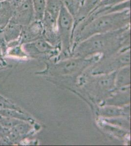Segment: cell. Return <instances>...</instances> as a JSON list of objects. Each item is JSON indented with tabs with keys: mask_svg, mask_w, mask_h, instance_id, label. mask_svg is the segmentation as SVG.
Here are the masks:
<instances>
[{
	"mask_svg": "<svg viewBox=\"0 0 131 146\" xmlns=\"http://www.w3.org/2000/svg\"><path fill=\"white\" fill-rule=\"evenodd\" d=\"M130 9L101 15L75 27L73 34L82 40L98 34L115 31L130 27Z\"/></svg>",
	"mask_w": 131,
	"mask_h": 146,
	"instance_id": "1",
	"label": "cell"
},
{
	"mask_svg": "<svg viewBox=\"0 0 131 146\" xmlns=\"http://www.w3.org/2000/svg\"><path fill=\"white\" fill-rule=\"evenodd\" d=\"M56 28L63 40H68L74 32L75 19L63 5L57 19Z\"/></svg>",
	"mask_w": 131,
	"mask_h": 146,
	"instance_id": "2",
	"label": "cell"
},
{
	"mask_svg": "<svg viewBox=\"0 0 131 146\" xmlns=\"http://www.w3.org/2000/svg\"><path fill=\"white\" fill-rule=\"evenodd\" d=\"M11 20L22 27L27 26L34 21L32 0H26L16 5Z\"/></svg>",
	"mask_w": 131,
	"mask_h": 146,
	"instance_id": "3",
	"label": "cell"
},
{
	"mask_svg": "<svg viewBox=\"0 0 131 146\" xmlns=\"http://www.w3.org/2000/svg\"><path fill=\"white\" fill-rule=\"evenodd\" d=\"M43 26L41 21L35 20L30 25L23 27L20 40L22 43H27L43 34Z\"/></svg>",
	"mask_w": 131,
	"mask_h": 146,
	"instance_id": "4",
	"label": "cell"
},
{
	"mask_svg": "<svg viewBox=\"0 0 131 146\" xmlns=\"http://www.w3.org/2000/svg\"><path fill=\"white\" fill-rule=\"evenodd\" d=\"M22 27V26L11 20L3 27V35L7 44L20 40Z\"/></svg>",
	"mask_w": 131,
	"mask_h": 146,
	"instance_id": "5",
	"label": "cell"
},
{
	"mask_svg": "<svg viewBox=\"0 0 131 146\" xmlns=\"http://www.w3.org/2000/svg\"><path fill=\"white\" fill-rule=\"evenodd\" d=\"M15 5L9 0L0 1V27H4L11 20Z\"/></svg>",
	"mask_w": 131,
	"mask_h": 146,
	"instance_id": "6",
	"label": "cell"
},
{
	"mask_svg": "<svg viewBox=\"0 0 131 146\" xmlns=\"http://www.w3.org/2000/svg\"><path fill=\"white\" fill-rule=\"evenodd\" d=\"M101 0H84L78 15L75 19V26L85 19L96 7Z\"/></svg>",
	"mask_w": 131,
	"mask_h": 146,
	"instance_id": "7",
	"label": "cell"
},
{
	"mask_svg": "<svg viewBox=\"0 0 131 146\" xmlns=\"http://www.w3.org/2000/svg\"><path fill=\"white\" fill-rule=\"evenodd\" d=\"M61 0H46V11L56 21L62 7Z\"/></svg>",
	"mask_w": 131,
	"mask_h": 146,
	"instance_id": "8",
	"label": "cell"
},
{
	"mask_svg": "<svg viewBox=\"0 0 131 146\" xmlns=\"http://www.w3.org/2000/svg\"><path fill=\"white\" fill-rule=\"evenodd\" d=\"M35 20L42 21L46 11V0H32Z\"/></svg>",
	"mask_w": 131,
	"mask_h": 146,
	"instance_id": "9",
	"label": "cell"
},
{
	"mask_svg": "<svg viewBox=\"0 0 131 146\" xmlns=\"http://www.w3.org/2000/svg\"><path fill=\"white\" fill-rule=\"evenodd\" d=\"M61 2L63 6L75 19L81 7L82 0H61Z\"/></svg>",
	"mask_w": 131,
	"mask_h": 146,
	"instance_id": "10",
	"label": "cell"
},
{
	"mask_svg": "<svg viewBox=\"0 0 131 146\" xmlns=\"http://www.w3.org/2000/svg\"><path fill=\"white\" fill-rule=\"evenodd\" d=\"M0 109L18 110L17 107L5 98L0 95Z\"/></svg>",
	"mask_w": 131,
	"mask_h": 146,
	"instance_id": "11",
	"label": "cell"
},
{
	"mask_svg": "<svg viewBox=\"0 0 131 146\" xmlns=\"http://www.w3.org/2000/svg\"><path fill=\"white\" fill-rule=\"evenodd\" d=\"M128 0H101L98 6H112L116 5L118 3L125 2Z\"/></svg>",
	"mask_w": 131,
	"mask_h": 146,
	"instance_id": "12",
	"label": "cell"
},
{
	"mask_svg": "<svg viewBox=\"0 0 131 146\" xmlns=\"http://www.w3.org/2000/svg\"><path fill=\"white\" fill-rule=\"evenodd\" d=\"M84 1V0H82V3H83Z\"/></svg>",
	"mask_w": 131,
	"mask_h": 146,
	"instance_id": "13",
	"label": "cell"
}]
</instances>
